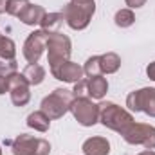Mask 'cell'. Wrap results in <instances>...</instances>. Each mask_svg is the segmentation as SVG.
<instances>
[{
  "label": "cell",
  "instance_id": "cell-28",
  "mask_svg": "<svg viewBox=\"0 0 155 155\" xmlns=\"http://www.w3.org/2000/svg\"><path fill=\"white\" fill-rule=\"evenodd\" d=\"M139 155H155V152L153 150H144V152H141Z\"/></svg>",
  "mask_w": 155,
  "mask_h": 155
},
{
  "label": "cell",
  "instance_id": "cell-22",
  "mask_svg": "<svg viewBox=\"0 0 155 155\" xmlns=\"http://www.w3.org/2000/svg\"><path fill=\"white\" fill-rule=\"evenodd\" d=\"M29 4H31L29 0H7V9H5V13H9V15H13V16H20L22 11H24Z\"/></svg>",
  "mask_w": 155,
  "mask_h": 155
},
{
  "label": "cell",
  "instance_id": "cell-6",
  "mask_svg": "<svg viewBox=\"0 0 155 155\" xmlns=\"http://www.w3.org/2000/svg\"><path fill=\"white\" fill-rule=\"evenodd\" d=\"M69 112H72L81 126H94L99 121V105L92 103L90 97H74Z\"/></svg>",
  "mask_w": 155,
  "mask_h": 155
},
{
  "label": "cell",
  "instance_id": "cell-23",
  "mask_svg": "<svg viewBox=\"0 0 155 155\" xmlns=\"http://www.w3.org/2000/svg\"><path fill=\"white\" fill-rule=\"evenodd\" d=\"M18 69L16 65V60H5V58H0V76H11L15 74Z\"/></svg>",
  "mask_w": 155,
  "mask_h": 155
},
{
  "label": "cell",
  "instance_id": "cell-14",
  "mask_svg": "<svg viewBox=\"0 0 155 155\" xmlns=\"http://www.w3.org/2000/svg\"><path fill=\"white\" fill-rule=\"evenodd\" d=\"M43 16H45V9L41 7V5H36V4H29L24 11H22V15L18 16L25 25H40L41 24V20H43Z\"/></svg>",
  "mask_w": 155,
  "mask_h": 155
},
{
  "label": "cell",
  "instance_id": "cell-3",
  "mask_svg": "<svg viewBox=\"0 0 155 155\" xmlns=\"http://www.w3.org/2000/svg\"><path fill=\"white\" fill-rule=\"evenodd\" d=\"M72 101H74V92L72 90L56 88L52 94H49L47 97H43L40 110L49 119H60V117H63L69 112Z\"/></svg>",
  "mask_w": 155,
  "mask_h": 155
},
{
  "label": "cell",
  "instance_id": "cell-5",
  "mask_svg": "<svg viewBox=\"0 0 155 155\" xmlns=\"http://www.w3.org/2000/svg\"><path fill=\"white\" fill-rule=\"evenodd\" d=\"M11 152H13V155H49L51 144H49V141H45L41 137L20 134L11 143Z\"/></svg>",
  "mask_w": 155,
  "mask_h": 155
},
{
  "label": "cell",
  "instance_id": "cell-13",
  "mask_svg": "<svg viewBox=\"0 0 155 155\" xmlns=\"http://www.w3.org/2000/svg\"><path fill=\"white\" fill-rule=\"evenodd\" d=\"M107 90H108V81L103 76H92L87 79V97L101 99L105 97Z\"/></svg>",
  "mask_w": 155,
  "mask_h": 155
},
{
  "label": "cell",
  "instance_id": "cell-8",
  "mask_svg": "<svg viewBox=\"0 0 155 155\" xmlns=\"http://www.w3.org/2000/svg\"><path fill=\"white\" fill-rule=\"evenodd\" d=\"M126 107L134 112H144L150 117H155V88H141L134 90L126 97Z\"/></svg>",
  "mask_w": 155,
  "mask_h": 155
},
{
  "label": "cell",
  "instance_id": "cell-12",
  "mask_svg": "<svg viewBox=\"0 0 155 155\" xmlns=\"http://www.w3.org/2000/svg\"><path fill=\"white\" fill-rule=\"evenodd\" d=\"M81 150L85 155H108L110 153V143L105 137H90L83 143Z\"/></svg>",
  "mask_w": 155,
  "mask_h": 155
},
{
  "label": "cell",
  "instance_id": "cell-4",
  "mask_svg": "<svg viewBox=\"0 0 155 155\" xmlns=\"http://www.w3.org/2000/svg\"><path fill=\"white\" fill-rule=\"evenodd\" d=\"M71 40L69 36L61 35V33H51L47 43H45V49H47V60H49V65L51 69H56L58 65L69 61L71 58Z\"/></svg>",
  "mask_w": 155,
  "mask_h": 155
},
{
  "label": "cell",
  "instance_id": "cell-16",
  "mask_svg": "<svg viewBox=\"0 0 155 155\" xmlns=\"http://www.w3.org/2000/svg\"><path fill=\"white\" fill-rule=\"evenodd\" d=\"M99 63H101V72L103 74H114L121 67V58L116 52H107L99 56Z\"/></svg>",
  "mask_w": 155,
  "mask_h": 155
},
{
  "label": "cell",
  "instance_id": "cell-25",
  "mask_svg": "<svg viewBox=\"0 0 155 155\" xmlns=\"http://www.w3.org/2000/svg\"><path fill=\"white\" fill-rule=\"evenodd\" d=\"M9 90V83H7V76H0V94H5Z\"/></svg>",
  "mask_w": 155,
  "mask_h": 155
},
{
  "label": "cell",
  "instance_id": "cell-26",
  "mask_svg": "<svg viewBox=\"0 0 155 155\" xmlns=\"http://www.w3.org/2000/svg\"><path fill=\"white\" fill-rule=\"evenodd\" d=\"M146 74H148L150 79H153V81H155V61H152V63L146 67Z\"/></svg>",
  "mask_w": 155,
  "mask_h": 155
},
{
  "label": "cell",
  "instance_id": "cell-9",
  "mask_svg": "<svg viewBox=\"0 0 155 155\" xmlns=\"http://www.w3.org/2000/svg\"><path fill=\"white\" fill-rule=\"evenodd\" d=\"M7 83H9V90L7 92L11 94L13 105L15 107H25L29 103V99H31V92H29L31 85L27 83L24 74L15 72V74L7 76Z\"/></svg>",
  "mask_w": 155,
  "mask_h": 155
},
{
  "label": "cell",
  "instance_id": "cell-27",
  "mask_svg": "<svg viewBox=\"0 0 155 155\" xmlns=\"http://www.w3.org/2000/svg\"><path fill=\"white\" fill-rule=\"evenodd\" d=\"M7 9V0H0V13H4Z\"/></svg>",
  "mask_w": 155,
  "mask_h": 155
},
{
  "label": "cell",
  "instance_id": "cell-29",
  "mask_svg": "<svg viewBox=\"0 0 155 155\" xmlns=\"http://www.w3.org/2000/svg\"><path fill=\"white\" fill-rule=\"evenodd\" d=\"M0 155H2V150H0Z\"/></svg>",
  "mask_w": 155,
  "mask_h": 155
},
{
  "label": "cell",
  "instance_id": "cell-19",
  "mask_svg": "<svg viewBox=\"0 0 155 155\" xmlns=\"http://www.w3.org/2000/svg\"><path fill=\"white\" fill-rule=\"evenodd\" d=\"M15 54H16V45L15 41L7 36H0V58H5V60H15Z\"/></svg>",
  "mask_w": 155,
  "mask_h": 155
},
{
  "label": "cell",
  "instance_id": "cell-2",
  "mask_svg": "<svg viewBox=\"0 0 155 155\" xmlns=\"http://www.w3.org/2000/svg\"><path fill=\"white\" fill-rule=\"evenodd\" d=\"M99 121H101L107 128L114 130V132L121 134V135L134 124L132 114L126 112L124 108H121L116 103H110V101L99 105Z\"/></svg>",
  "mask_w": 155,
  "mask_h": 155
},
{
  "label": "cell",
  "instance_id": "cell-11",
  "mask_svg": "<svg viewBox=\"0 0 155 155\" xmlns=\"http://www.w3.org/2000/svg\"><path fill=\"white\" fill-rule=\"evenodd\" d=\"M51 74L60 79V81H67V83H78L81 78H83V67H79L74 61H65L61 65H58L56 69H51Z\"/></svg>",
  "mask_w": 155,
  "mask_h": 155
},
{
  "label": "cell",
  "instance_id": "cell-10",
  "mask_svg": "<svg viewBox=\"0 0 155 155\" xmlns=\"http://www.w3.org/2000/svg\"><path fill=\"white\" fill-rule=\"evenodd\" d=\"M47 38H49V33H45L43 29L33 31L27 36L25 43H24V58L29 63H38V60L41 58V54H43Z\"/></svg>",
  "mask_w": 155,
  "mask_h": 155
},
{
  "label": "cell",
  "instance_id": "cell-21",
  "mask_svg": "<svg viewBox=\"0 0 155 155\" xmlns=\"http://www.w3.org/2000/svg\"><path fill=\"white\" fill-rule=\"evenodd\" d=\"M83 72H85L88 78H92V76H101L103 72H101L99 56H92V58H88V60H87V63H85V67H83Z\"/></svg>",
  "mask_w": 155,
  "mask_h": 155
},
{
  "label": "cell",
  "instance_id": "cell-7",
  "mask_svg": "<svg viewBox=\"0 0 155 155\" xmlns=\"http://www.w3.org/2000/svg\"><path fill=\"white\" fill-rule=\"evenodd\" d=\"M124 141L128 144H135V146H144L146 150H153L155 148V126L152 124H143V123H134L124 134H123Z\"/></svg>",
  "mask_w": 155,
  "mask_h": 155
},
{
  "label": "cell",
  "instance_id": "cell-24",
  "mask_svg": "<svg viewBox=\"0 0 155 155\" xmlns=\"http://www.w3.org/2000/svg\"><path fill=\"white\" fill-rule=\"evenodd\" d=\"M124 2H126V5H128V7H132V9L143 7V5L146 4V0H124Z\"/></svg>",
  "mask_w": 155,
  "mask_h": 155
},
{
  "label": "cell",
  "instance_id": "cell-15",
  "mask_svg": "<svg viewBox=\"0 0 155 155\" xmlns=\"http://www.w3.org/2000/svg\"><path fill=\"white\" fill-rule=\"evenodd\" d=\"M63 22H65V18H63L61 13H45L40 27L49 35L51 33H60V27L63 25Z\"/></svg>",
  "mask_w": 155,
  "mask_h": 155
},
{
  "label": "cell",
  "instance_id": "cell-17",
  "mask_svg": "<svg viewBox=\"0 0 155 155\" xmlns=\"http://www.w3.org/2000/svg\"><path fill=\"white\" fill-rule=\"evenodd\" d=\"M22 74L27 79L29 85H40V83L45 79V69H43L40 63H29V65L24 69Z\"/></svg>",
  "mask_w": 155,
  "mask_h": 155
},
{
  "label": "cell",
  "instance_id": "cell-18",
  "mask_svg": "<svg viewBox=\"0 0 155 155\" xmlns=\"http://www.w3.org/2000/svg\"><path fill=\"white\" fill-rule=\"evenodd\" d=\"M27 126L29 128H35L36 132H47L49 126H51V119L45 116L41 110H38V112L29 114V117H27Z\"/></svg>",
  "mask_w": 155,
  "mask_h": 155
},
{
  "label": "cell",
  "instance_id": "cell-20",
  "mask_svg": "<svg viewBox=\"0 0 155 155\" xmlns=\"http://www.w3.org/2000/svg\"><path fill=\"white\" fill-rule=\"evenodd\" d=\"M116 25L117 27H130L135 22V16L132 13V9H119L116 13Z\"/></svg>",
  "mask_w": 155,
  "mask_h": 155
},
{
  "label": "cell",
  "instance_id": "cell-1",
  "mask_svg": "<svg viewBox=\"0 0 155 155\" xmlns=\"http://www.w3.org/2000/svg\"><path fill=\"white\" fill-rule=\"evenodd\" d=\"M94 13H96V2L94 0H71L61 11L67 25L74 31L85 29L90 24Z\"/></svg>",
  "mask_w": 155,
  "mask_h": 155
}]
</instances>
